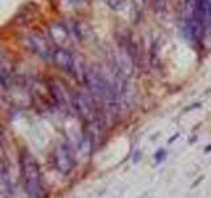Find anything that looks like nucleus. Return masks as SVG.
Here are the masks:
<instances>
[{
  "mask_svg": "<svg viewBox=\"0 0 211 198\" xmlns=\"http://www.w3.org/2000/svg\"><path fill=\"white\" fill-rule=\"evenodd\" d=\"M49 36L52 38L53 44H55L57 48H65L67 49L70 44H74L73 37L69 32V28L66 25V21L54 22L49 28Z\"/></svg>",
  "mask_w": 211,
  "mask_h": 198,
  "instance_id": "obj_7",
  "label": "nucleus"
},
{
  "mask_svg": "<svg viewBox=\"0 0 211 198\" xmlns=\"http://www.w3.org/2000/svg\"><path fill=\"white\" fill-rule=\"evenodd\" d=\"M20 174L24 190L29 198H41L44 194V185L40 166L27 149L20 152Z\"/></svg>",
  "mask_w": 211,
  "mask_h": 198,
  "instance_id": "obj_1",
  "label": "nucleus"
},
{
  "mask_svg": "<svg viewBox=\"0 0 211 198\" xmlns=\"http://www.w3.org/2000/svg\"><path fill=\"white\" fill-rule=\"evenodd\" d=\"M49 91L54 102L63 110H71L74 107V95L70 94L66 86L60 81H53L49 85Z\"/></svg>",
  "mask_w": 211,
  "mask_h": 198,
  "instance_id": "obj_6",
  "label": "nucleus"
},
{
  "mask_svg": "<svg viewBox=\"0 0 211 198\" xmlns=\"http://www.w3.org/2000/svg\"><path fill=\"white\" fill-rule=\"evenodd\" d=\"M202 180H203V177H199V178H198V180H197V181H195V182H194V184H193V185H191V188H195V186H197V185H198V184H199V182H201V181H202Z\"/></svg>",
  "mask_w": 211,
  "mask_h": 198,
  "instance_id": "obj_16",
  "label": "nucleus"
},
{
  "mask_svg": "<svg viewBox=\"0 0 211 198\" xmlns=\"http://www.w3.org/2000/svg\"><path fill=\"white\" fill-rule=\"evenodd\" d=\"M5 172H7V163H5V153L3 151V147L0 144V178H3L5 176Z\"/></svg>",
  "mask_w": 211,
  "mask_h": 198,
  "instance_id": "obj_13",
  "label": "nucleus"
},
{
  "mask_svg": "<svg viewBox=\"0 0 211 198\" xmlns=\"http://www.w3.org/2000/svg\"><path fill=\"white\" fill-rule=\"evenodd\" d=\"M53 158H54L55 168H57L62 174H67L73 169V156H71V152H70L69 147L65 145V144L57 145V148L54 149Z\"/></svg>",
  "mask_w": 211,
  "mask_h": 198,
  "instance_id": "obj_8",
  "label": "nucleus"
},
{
  "mask_svg": "<svg viewBox=\"0 0 211 198\" xmlns=\"http://www.w3.org/2000/svg\"><path fill=\"white\" fill-rule=\"evenodd\" d=\"M24 45L29 52L37 54L45 61H52L53 52H54L55 46H53L45 37L37 35V33H29L24 37Z\"/></svg>",
  "mask_w": 211,
  "mask_h": 198,
  "instance_id": "obj_2",
  "label": "nucleus"
},
{
  "mask_svg": "<svg viewBox=\"0 0 211 198\" xmlns=\"http://www.w3.org/2000/svg\"><path fill=\"white\" fill-rule=\"evenodd\" d=\"M3 136H4V129H3V127H1V124H0V141H1V139Z\"/></svg>",
  "mask_w": 211,
  "mask_h": 198,
  "instance_id": "obj_17",
  "label": "nucleus"
},
{
  "mask_svg": "<svg viewBox=\"0 0 211 198\" xmlns=\"http://www.w3.org/2000/svg\"><path fill=\"white\" fill-rule=\"evenodd\" d=\"M106 5H108L111 9L117 11V9H122L124 7V3L125 0H103Z\"/></svg>",
  "mask_w": 211,
  "mask_h": 198,
  "instance_id": "obj_12",
  "label": "nucleus"
},
{
  "mask_svg": "<svg viewBox=\"0 0 211 198\" xmlns=\"http://www.w3.org/2000/svg\"><path fill=\"white\" fill-rule=\"evenodd\" d=\"M65 1L70 3V7H71V8H77V7H79V5L84 4V1H86V0H65Z\"/></svg>",
  "mask_w": 211,
  "mask_h": 198,
  "instance_id": "obj_14",
  "label": "nucleus"
},
{
  "mask_svg": "<svg viewBox=\"0 0 211 198\" xmlns=\"http://www.w3.org/2000/svg\"><path fill=\"white\" fill-rule=\"evenodd\" d=\"M178 136H179V134H176L173 137H170V139H169V140H168V143H169V144H171L174 140H176V139H178Z\"/></svg>",
  "mask_w": 211,
  "mask_h": 198,
  "instance_id": "obj_15",
  "label": "nucleus"
},
{
  "mask_svg": "<svg viewBox=\"0 0 211 198\" xmlns=\"http://www.w3.org/2000/svg\"><path fill=\"white\" fill-rule=\"evenodd\" d=\"M194 15L198 17V20L202 22L205 29L211 28V0H197L193 3Z\"/></svg>",
  "mask_w": 211,
  "mask_h": 198,
  "instance_id": "obj_10",
  "label": "nucleus"
},
{
  "mask_svg": "<svg viewBox=\"0 0 211 198\" xmlns=\"http://www.w3.org/2000/svg\"><path fill=\"white\" fill-rule=\"evenodd\" d=\"M211 151V144H210V145L209 147H207V148L206 149H205V152H210Z\"/></svg>",
  "mask_w": 211,
  "mask_h": 198,
  "instance_id": "obj_18",
  "label": "nucleus"
},
{
  "mask_svg": "<svg viewBox=\"0 0 211 198\" xmlns=\"http://www.w3.org/2000/svg\"><path fill=\"white\" fill-rule=\"evenodd\" d=\"M84 83H86L90 94L94 98L104 99L107 91V78L103 77L99 72H96L94 69H87Z\"/></svg>",
  "mask_w": 211,
  "mask_h": 198,
  "instance_id": "obj_4",
  "label": "nucleus"
},
{
  "mask_svg": "<svg viewBox=\"0 0 211 198\" xmlns=\"http://www.w3.org/2000/svg\"><path fill=\"white\" fill-rule=\"evenodd\" d=\"M74 61H75V56L71 52H69V50L65 49V48L55 46L54 52H53L52 62H54L58 67H61V69L67 73H71Z\"/></svg>",
  "mask_w": 211,
  "mask_h": 198,
  "instance_id": "obj_9",
  "label": "nucleus"
},
{
  "mask_svg": "<svg viewBox=\"0 0 211 198\" xmlns=\"http://www.w3.org/2000/svg\"><path fill=\"white\" fill-rule=\"evenodd\" d=\"M11 69L4 57L0 56V91H5L11 86Z\"/></svg>",
  "mask_w": 211,
  "mask_h": 198,
  "instance_id": "obj_11",
  "label": "nucleus"
},
{
  "mask_svg": "<svg viewBox=\"0 0 211 198\" xmlns=\"http://www.w3.org/2000/svg\"><path fill=\"white\" fill-rule=\"evenodd\" d=\"M205 27L202 25V22L198 20L194 12L191 11L190 16L189 17L185 19L184 24H182V28H181V32L184 35V37L190 42V44H194V45H199L203 40V36H205Z\"/></svg>",
  "mask_w": 211,
  "mask_h": 198,
  "instance_id": "obj_3",
  "label": "nucleus"
},
{
  "mask_svg": "<svg viewBox=\"0 0 211 198\" xmlns=\"http://www.w3.org/2000/svg\"><path fill=\"white\" fill-rule=\"evenodd\" d=\"M74 108L84 120H91L95 116L94 97L90 92L78 91L74 94Z\"/></svg>",
  "mask_w": 211,
  "mask_h": 198,
  "instance_id": "obj_5",
  "label": "nucleus"
}]
</instances>
